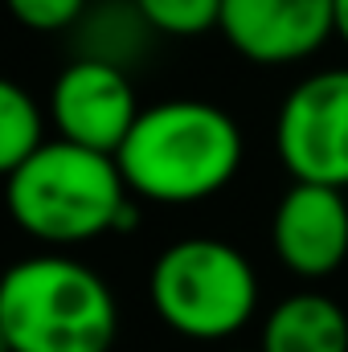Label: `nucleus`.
I'll list each match as a JSON object with an SVG mask.
<instances>
[{"label":"nucleus","mask_w":348,"mask_h":352,"mask_svg":"<svg viewBox=\"0 0 348 352\" xmlns=\"http://www.w3.org/2000/svg\"><path fill=\"white\" fill-rule=\"evenodd\" d=\"M135 192L119 160L70 140H45L17 173L4 176V209L17 230L45 246H83L135 226Z\"/></svg>","instance_id":"1"},{"label":"nucleus","mask_w":348,"mask_h":352,"mask_svg":"<svg viewBox=\"0 0 348 352\" xmlns=\"http://www.w3.org/2000/svg\"><path fill=\"white\" fill-rule=\"evenodd\" d=\"M115 160L140 201L197 205L217 197L238 176L242 127L217 102L168 98L140 111Z\"/></svg>","instance_id":"2"},{"label":"nucleus","mask_w":348,"mask_h":352,"mask_svg":"<svg viewBox=\"0 0 348 352\" xmlns=\"http://www.w3.org/2000/svg\"><path fill=\"white\" fill-rule=\"evenodd\" d=\"M0 328L12 352H111L119 303L87 263L41 254L0 274Z\"/></svg>","instance_id":"3"},{"label":"nucleus","mask_w":348,"mask_h":352,"mask_svg":"<svg viewBox=\"0 0 348 352\" xmlns=\"http://www.w3.org/2000/svg\"><path fill=\"white\" fill-rule=\"evenodd\" d=\"M148 295L164 328L184 340H230L259 311V274L250 258L221 238H180L160 250Z\"/></svg>","instance_id":"4"},{"label":"nucleus","mask_w":348,"mask_h":352,"mask_svg":"<svg viewBox=\"0 0 348 352\" xmlns=\"http://www.w3.org/2000/svg\"><path fill=\"white\" fill-rule=\"evenodd\" d=\"M274 152L291 180L348 188V66L316 70L287 90Z\"/></svg>","instance_id":"5"},{"label":"nucleus","mask_w":348,"mask_h":352,"mask_svg":"<svg viewBox=\"0 0 348 352\" xmlns=\"http://www.w3.org/2000/svg\"><path fill=\"white\" fill-rule=\"evenodd\" d=\"M140 111L127 70L102 58H74L50 90V119L58 135L107 156L123 148Z\"/></svg>","instance_id":"6"},{"label":"nucleus","mask_w":348,"mask_h":352,"mask_svg":"<svg viewBox=\"0 0 348 352\" xmlns=\"http://www.w3.org/2000/svg\"><path fill=\"white\" fill-rule=\"evenodd\" d=\"M221 37L254 66H291L336 37V0H221Z\"/></svg>","instance_id":"7"},{"label":"nucleus","mask_w":348,"mask_h":352,"mask_svg":"<svg viewBox=\"0 0 348 352\" xmlns=\"http://www.w3.org/2000/svg\"><path fill=\"white\" fill-rule=\"evenodd\" d=\"M274 258L295 278H328L348 258V197L345 188L291 180L270 217Z\"/></svg>","instance_id":"8"},{"label":"nucleus","mask_w":348,"mask_h":352,"mask_svg":"<svg viewBox=\"0 0 348 352\" xmlns=\"http://www.w3.org/2000/svg\"><path fill=\"white\" fill-rule=\"evenodd\" d=\"M262 352H348V311L332 295L295 291L270 307Z\"/></svg>","instance_id":"9"},{"label":"nucleus","mask_w":348,"mask_h":352,"mask_svg":"<svg viewBox=\"0 0 348 352\" xmlns=\"http://www.w3.org/2000/svg\"><path fill=\"white\" fill-rule=\"evenodd\" d=\"M45 115L21 82L0 74V180L17 173L45 144Z\"/></svg>","instance_id":"10"},{"label":"nucleus","mask_w":348,"mask_h":352,"mask_svg":"<svg viewBox=\"0 0 348 352\" xmlns=\"http://www.w3.org/2000/svg\"><path fill=\"white\" fill-rule=\"evenodd\" d=\"M152 33L164 37H201L217 29L221 0H131Z\"/></svg>","instance_id":"11"},{"label":"nucleus","mask_w":348,"mask_h":352,"mask_svg":"<svg viewBox=\"0 0 348 352\" xmlns=\"http://www.w3.org/2000/svg\"><path fill=\"white\" fill-rule=\"evenodd\" d=\"M8 16L33 33H62L74 29L90 8V0H4Z\"/></svg>","instance_id":"12"},{"label":"nucleus","mask_w":348,"mask_h":352,"mask_svg":"<svg viewBox=\"0 0 348 352\" xmlns=\"http://www.w3.org/2000/svg\"><path fill=\"white\" fill-rule=\"evenodd\" d=\"M336 37L348 45V0H336Z\"/></svg>","instance_id":"13"},{"label":"nucleus","mask_w":348,"mask_h":352,"mask_svg":"<svg viewBox=\"0 0 348 352\" xmlns=\"http://www.w3.org/2000/svg\"><path fill=\"white\" fill-rule=\"evenodd\" d=\"M0 352H12V340H8V332L0 328Z\"/></svg>","instance_id":"14"},{"label":"nucleus","mask_w":348,"mask_h":352,"mask_svg":"<svg viewBox=\"0 0 348 352\" xmlns=\"http://www.w3.org/2000/svg\"><path fill=\"white\" fill-rule=\"evenodd\" d=\"M242 352H246V349H242ZM259 352H262V349H259Z\"/></svg>","instance_id":"15"}]
</instances>
